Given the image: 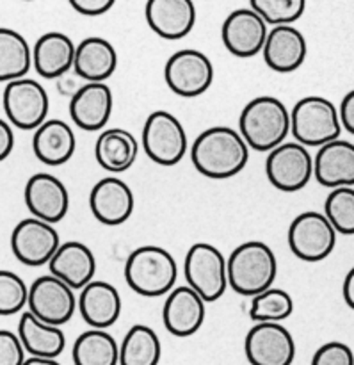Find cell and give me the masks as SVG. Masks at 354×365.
I'll return each mask as SVG.
<instances>
[{
	"instance_id": "1",
	"label": "cell",
	"mask_w": 354,
	"mask_h": 365,
	"mask_svg": "<svg viewBox=\"0 0 354 365\" xmlns=\"http://www.w3.org/2000/svg\"><path fill=\"white\" fill-rule=\"evenodd\" d=\"M191 160L203 177L227 180L244 170L249 160V146L235 128L224 125L210 127L192 143Z\"/></svg>"
},
{
	"instance_id": "2",
	"label": "cell",
	"mask_w": 354,
	"mask_h": 365,
	"mask_svg": "<svg viewBox=\"0 0 354 365\" xmlns=\"http://www.w3.org/2000/svg\"><path fill=\"white\" fill-rule=\"evenodd\" d=\"M239 132L249 148L269 153L287 141L291 134V110L276 96H256L242 109Z\"/></svg>"
},
{
	"instance_id": "3",
	"label": "cell",
	"mask_w": 354,
	"mask_h": 365,
	"mask_svg": "<svg viewBox=\"0 0 354 365\" xmlns=\"http://www.w3.org/2000/svg\"><path fill=\"white\" fill-rule=\"evenodd\" d=\"M276 274V255L262 241L244 242L228 257V287L244 298H253L273 287Z\"/></svg>"
},
{
	"instance_id": "4",
	"label": "cell",
	"mask_w": 354,
	"mask_h": 365,
	"mask_svg": "<svg viewBox=\"0 0 354 365\" xmlns=\"http://www.w3.org/2000/svg\"><path fill=\"white\" fill-rule=\"evenodd\" d=\"M178 266L175 257L160 246H141L125 262V282L145 298H162L175 289Z\"/></svg>"
},
{
	"instance_id": "5",
	"label": "cell",
	"mask_w": 354,
	"mask_h": 365,
	"mask_svg": "<svg viewBox=\"0 0 354 365\" xmlns=\"http://www.w3.org/2000/svg\"><path fill=\"white\" fill-rule=\"evenodd\" d=\"M291 134L306 148L335 141L342 134L338 109L324 96H305L291 110Z\"/></svg>"
},
{
	"instance_id": "6",
	"label": "cell",
	"mask_w": 354,
	"mask_h": 365,
	"mask_svg": "<svg viewBox=\"0 0 354 365\" xmlns=\"http://www.w3.org/2000/svg\"><path fill=\"white\" fill-rule=\"evenodd\" d=\"M187 285L207 303L223 298L228 289V259L209 242H196L189 248L184 262Z\"/></svg>"
},
{
	"instance_id": "7",
	"label": "cell",
	"mask_w": 354,
	"mask_h": 365,
	"mask_svg": "<svg viewBox=\"0 0 354 365\" xmlns=\"http://www.w3.org/2000/svg\"><path fill=\"white\" fill-rule=\"evenodd\" d=\"M141 145L159 166H177L187 155V132L175 114L153 110L142 127Z\"/></svg>"
},
{
	"instance_id": "8",
	"label": "cell",
	"mask_w": 354,
	"mask_h": 365,
	"mask_svg": "<svg viewBox=\"0 0 354 365\" xmlns=\"http://www.w3.org/2000/svg\"><path fill=\"white\" fill-rule=\"evenodd\" d=\"M288 248L305 262H321L333 253L337 246V230L324 212L306 210L288 227Z\"/></svg>"
},
{
	"instance_id": "9",
	"label": "cell",
	"mask_w": 354,
	"mask_h": 365,
	"mask_svg": "<svg viewBox=\"0 0 354 365\" xmlns=\"http://www.w3.org/2000/svg\"><path fill=\"white\" fill-rule=\"evenodd\" d=\"M7 121L20 130H36L46 121L50 100L46 89L34 78L21 77L7 82L2 95Z\"/></svg>"
},
{
	"instance_id": "10",
	"label": "cell",
	"mask_w": 354,
	"mask_h": 365,
	"mask_svg": "<svg viewBox=\"0 0 354 365\" xmlns=\"http://www.w3.org/2000/svg\"><path fill=\"white\" fill-rule=\"evenodd\" d=\"M266 175L278 191H301L313 177V157L301 143L285 141L267 153Z\"/></svg>"
},
{
	"instance_id": "11",
	"label": "cell",
	"mask_w": 354,
	"mask_h": 365,
	"mask_svg": "<svg viewBox=\"0 0 354 365\" xmlns=\"http://www.w3.org/2000/svg\"><path fill=\"white\" fill-rule=\"evenodd\" d=\"M166 84L182 98H196L209 91L214 82V64L209 56L196 48L175 52L164 66Z\"/></svg>"
},
{
	"instance_id": "12",
	"label": "cell",
	"mask_w": 354,
	"mask_h": 365,
	"mask_svg": "<svg viewBox=\"0 0 354 365\" xmlns=\"http://www.w3.org/2000/svg\"><path fill=\"white\" fill-rule=\"evenodd\" d=\"M59 246L61 237L56 227L34 216L21 220L11 232V252L24 266H48Z\"/></svg>"
},
{
	"instance_id": "13",
	"label": "cell",
	"mask_w": 354,
	"mask_h": 365,
	"mask_svg": "<svg viewBox=\"0 0 354 365\" xmlns=\"http://www.w3.org/2000/svg\"><path fill=\"white\" fill-rule=\"evenodd\" d=\"M75 291L53 274L36 278L28 287V312L43 323L63 327L77 310Z\"/></svg>"
},
{
	"instance_id": "14",
	"label": "cell",
	"mask_w": 354,
	"mask_h": 365,
	"mask_svg": "<svg viewBox=\"0 0 354 365\" xmlns=\"http://www.w3.org/2000/svg\"><path fill=\"white\" fill-rule=\"evenodd\" d=\"M244 353L251 365H292L296 342L281 323H255L246 335Z\"/></svg>"
},
{
	"instance_id": "15",
	"label": "cell",
	"mask_w": 354,
	"mask_h": 365,
	"mask_svg": "<svg viewBox=\"0 0 354 365\" xmlns=\"http://www.w3.org/2000/svg\"><path fill=\"white\" fill-rule=\"evenodd\" d=\"M267 34H269V25L251 7L231 11L221 27V39H223L224 48L231 56L242 57V59L262 53Z\"/></svg>"
},
{
	"instance_id": "16",
	"label": "cell",
	"mask_w": 354,
	"mask_h": 365,
	"mask_svg": "<svg viewBox=\"0 0 354 365\" xmlns=\"http://www.w3.org/2000/svg\"><path fill=\"white\" fill-rule=\"evenodd\" d=\"M24 200L32 216L52 225L63 221L70 210L66 185L50 173L32 175L25 184Z\"/></svg>"
},
{
	"instance_id": "17",
	"label": "cell",
	"mask_w": 354,
	"mask_h": 365,
	"mask_svg": "<svg viewBox=\"0 0 354 365\" xmlns=\"http://www.w3.org/2000/svg\"><path fill=\"white\" fill-rule=\"evenodd\" d=\"M134 192L121 178L105 177L96 182L89 195V209L105 227H120L134 212Z\"/></svg>"
},
{
	"instance_id": "18",
	"label": "cell",
	"mask_w": 354,
	"mask_h": 365,
	"mask_svg": "<svg viewBox=\"0 0 354 365\" xmlns=\"http://www.w3.org/2000/svg\"><path fill=\"white\" fill-rule=\"evenodd\" d=\"M205 299L189 285L175 287L167 294L162 309L166 330L175 337H191L205 323Z\"/></svg>"
},
{
	"instance_id": "19",
	"label": "cell",
	"mask_w": 354,
	"mask_h": 365,
	"mask_svg": "<svg viewBox=\"0 0 354 365\" xmlns=\"http://www.w3.org/2000/svg\"><path fill=\"white\" fill-rule=\"evenodd\" d=\"M114 96L105 82H85L70 100V116L78 128L103 130L113 116Z\"/></svg>"
},
{
	"instance_id": "20",
	"label": "cell",
	"mask_w": 354,
	"mask_h": 365,
	"mask_svg": "<svg viewBox=\"0 0 354 365\" xmlns=\"http://www.w3.org/2000/svg\"><path fill=\"white\" fill-rule=\"evenodd\" d=\"M308 45L294 25H274L269 29L262 56L267 66L276 73H292L303 66Z\"/></svg>"
},
{
	"instance_id": "21",
	"label": "cell",
	"mask_w": 354,
	"mask_h": 365,
	"mask_svg": "<svg viewBox=\"0 0 354 365\" xmlns=\"http://www.w3.org/2000/svg\"><path fill=\"white\" fill-rule=\"evenodd\" d=\"M145 16L159 38L177 41L194 29L196 6L192 0H148Z\"/></svg>"
},
{
	"instance_id": "22",
	"label": "cell",
	"mask_w": 354,
	"mask_h": 365,
	"mask_svg": "<svg viewBox=\"0 0 354 365\" xmlns=\"http://www.w3.org/2000/svg\"><path fill=\"white\" fill-rule=\"evenodd\" d=\"M313 177L324 187H354L353 143L338 138L321 146L313 157Z\"/></svg>"
},
{
	"instance_id": "23",
	"label": "cell",
	"mask_w": 354,
	"mask_h": 365,
	"mask_svg": "<svg viewBox=\"0 0 354 365\" xmlns=\"http://www.w3.org/2000/svg\"><path fill=\"white\" fill-rule=\"evenodd\" d=\"M48 269L50 274L63 280L73 291H78L95 280L96 259L84 242H61L59 250L48 262Z\"/></svg>"
},
{
	"instance_id": "24",
	"label": "cell",
	"mask_w": 354,
	"mask_h": 365,
	"mask_svg": "<svg viewBox=\"0 0 354 365\" xmlns=\"http://www.w3.org/2000/svg\"><path fill=\"white\" fill-rule=\"evenodd\" d=\"M77 309L88 327L107 330L121 316L120 292L109 282L93 280L91 284L80 289Z\"/></svg>"
},
{
	"instance_id": "25",
	"label": "cell",
	"mask_w": 354,
	"mask_h": 365,
	"mask_svg": "<svg viewBox=\"0 0 354 365\" xmlns=\"http://www.w3.org/2000/svg\"><path fill=\"white\" fill-rule=\"evenodd\" d=\"M77 45L64 32H46L32 46V66L43 78H59L73 70Z\"/></svg>"
},
{
	"instance_id": "26",
	"label": "cell",
	"mask_w": 354,
	"mask_h": 365,
	"mask_svg": "<svg viewBox=\"0 0 354 365\" xmlns=\"http://www.w3.org/2000/svg\"><path fill=\"white\" fill-rule=\"evenodd\" d=\"M77 148L73 128L63 120H46L34 130L32 150L39 163L46 166H63L73 157Z\"/></svg>"
},
{
	"instance_id": "27",
	"label": "cell",
	"mask_w": 354,
	"mask_h": 365,
	"mask_svg": "<svg viewBox=\"0 0 354 365\" xmlns=\"http://www.w3.org/2000/svg\"><path fill=\"white\" fill-rule=\"evenodd\" d=\"M118 68V52L113 43L100 36L82 39L77 45L73 71L85 82H105Z\"/></svg>"
},
{
	"instance_id": "28",
	"label": "cell",
	"mask_w": 354,
	"mask_h": 365,
	"mask_svg": "<svg viewBox=\"0 0 354 365\" xmlns=\"http://www.w3.org/2000/svg\"><path fill=\"white\" fill-rule=\"evenodd\" d=\"M139 155V141L125 128H105L95 145V159L109 173H123L134 166Z\"/></svg>"
},
{
	"instance_id": "29",
	"label": "cell",
	"mask_w": 354,
	"mask_h": 365,
	"mask_svg": "<svg viewBox=\"0 0 354 365\" xmlns=\"http://www.w3.org/2000/svg\"><path fill=\"white\" fill-rule=\"evenodd\" d=\"M16 334L24 344L25 351L31 356L57 359L66 348V337H64V331L61 330V327L43 323L28 310L20 316Z\"/></svg>"
},
{
	"instance_id": "30",
	"label": "cell",
	"mask_w": 354,
	"mask_h": 365,
	"mask_svg": "<svg viewBox=\"0 0 354 365\" xmlns=\"http://www.w3.org/2000/svg\"><path fill=\"white\" fill-rule=\"evenodd\" d=\"M71 359L75 365H120V344L105 330L91 328L77 337Z\"/></svg>"
},
{
	"instance_id": "31",
	"label": "cell",
	"mask_w": 354,
	"mask_h": 365,
	"mask_svg": "<svg viewBox=\"0 0 354 365\" xmlns=\"http://www.w3.org/2000/svg\"><path fill=\"white\" fill-rule=\"evenodd\" d=\"M32 66V48L18 31L0 27V82L25 77Z\"/></svg>"
},
{
	"instance_id": "32",
	"label": "cell",
	"mask_w": 354,
	"mask_h": 365,
	"mask_svg": "<svg viewBox=\"0 0 354 365\" xmlns=\"http://www.w3.org/2000/svg\"><path fill=\"white\" fill-rule=\"evenodd\" d=\"M160 356L159 335L146 324H134L120 344V365H159Z\"/></svg>"
},
{
	"instance_id": "33",
	"label": "cell",
	"mask_w": 354,
	"mask_h": 365,
	"mask_svg": "<svg viewBox=\"0 0 354 365\" xmlns=\"http://www.w3.org/2000/svg\"><path fill=\"white\" fill-rule=\"evenodd\" d=\"M294 312L292 296L283 289L271 287L253 296L249 305V317L253 323H281Z\"/></svg>"
},
{
	"instance_id": "34",
	"label": "cell",
	"mask_w": 354,
	"mask_h": 365,
	"mask_svg": "<svg viewBox=\"0 0 354 365\" xmlns=\"http://www.w3.org/2000/svg\"><path fill=\"white\" fill-rule=\"evenodd\" d=\"M324 214L337 234L354 235V187L331 189L324 202Z\"/></svg>"
},
{
	"instance_id": "35",
	"label": "cell",
	"mask_w": 354,
	"mask_h": 365,
	"mask_svg": "<svg viewBox=\"0 0 354 365\" xmlns=\"http://www.w3.org/2000/svg\"><path fill=\"white\" fill-rule=\"evenodd\" d=\"M267 25H292L305 14L306 0H249Z\"/></svg>"
},
{
	"instance_id": "36",
	"label": "cell",
	"mask_w": 354,
	"mask_h": 365,
	"mask_svg": "<svg viewBox=\"0 0 354 365\" xmlns=\"http://www.w3.org/2000/svg\"><path fill=\"white\" fill-rule=\"evenodd\" d=\"M28 285L16 273L0 269V316H14L27 307Z\"/></svg>"
},
{
	"instance_id": "37",
	"label": "cell",
	"mask_w": 354,
	"mask_h": 365,
	"mask_svg": "<svg viewBox=\"0 0 354 365\" xmlns=\"http://www.w3.org/2000/svg\"><path fill=\"white\" fill-rule=\"evenodd\" d=\"M312 365H354V353L344 342H326L316 351Z\"/></svg>"
},
{
	"instance_id": "38",
	"label": "cell",
	"mask_w": 354,
	"mask_h": 365,
	"mask_svg": "<svg viewBox=\"0 0 354 365\" xmlns=\"http://www.w3.org/2000/svg\"><path fill=\"white\" fill-rule=\"evenodd\" d=\"M25 348L18 334L9 330H0V365H24Z\"/></svg>"
},
{
	"instance_id": "39",
	"label": "cell",
	"mask_w": 354,
	"mask_h": 365,
	"mask_svg": "<svg viewBox=\"0 0 354 365\" xmlns=\"http://www.w3.org/2000/svg\"><path fill=\"white\" fill-rule=\"evenodd\" d=\"M70 6L84 16H102L114 7L116 0H68Z\"/></svg>"
},
{
	"instance_id": "40",
	"label": "cell",
	"mask_w": 354,
	"mask_h": 365,
	"mask_svg": "<svg viewBox=\"0 0 354 365\" xmlns=\"http://www.w3.org/2000/svg\"><path fill=\"white\" fill-rule=\"evenodd\" d=\"M338 114H340V123L342 128L354 135V89L348 93L342 98L340 107H338Z\"/></svg>"
},
{
	"instance_id": "41",
	"label": "cell",
	"mask_w": 354,
	"mask_h": 365,
	"mask_svg": "<svg viewBox=\"0 0 354 365\" xmlns=\"http://www.w3.org/2000/svg\"><path fill=\"white\" fill-rule=\"evenodd\" d=\"M14 148V132L9 121L0 118V163L11 155Z\"/></svg>"
},
{
	"instance_id": "42",
	"label": "cell",
	"mask_w": 354,
	"mask_h": 365,
	"mask_svg": "<svg viewBox=\"0 0 354 365\" xmlns=\"http://www.w3.org/2000/svg\"><path fill=\"white\" fill-rule=\"evenodd\" d=\"M342 294H344V302L348 303L349 309L354 310V266L345 274L344 285H342Z\"/></svg>"
},
{
	"instance_id": "43",
	"label": "cell",
	"mask_w": 354,
	"mask_h": 365,
	"mask_svg": "<svg viewBox=\"0 0 354 365\" xmlns=\"http://www.w3.org/2000/svg\"><path fill=\"white\" fill-rule=\"evenodd\" d=\"M24 365H61L57 359H43V356H28Z\"/></svg>"
},
{
	"instance_id": "44",
	"label": "cell",
	"mask_w": 354,
	"mask_h": 365,
	"mask_svg": "<svg viewBox=\"0 0 354 365\" xmlns=\"http://www.w3.org/2000/svg\"><path fill=\"white\" fill-rule=\"evenodd\" d=\"M25 2H31V0H25Z\"/></svg>"
}]
</instances>
